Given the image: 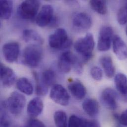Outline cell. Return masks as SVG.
<instances>
[{
	"label": "cell",
	"mask_w": 127,
	"mask_h": 127,
	"mask_svg": "<svg viewBox=\"0 0 127 127\" xmlns=\"http://www.w3.org/2000/svg\"><path fill=\"white\" fill-rule=\"evenodd\" d=\"M95 42L93 35L88 33L84 37L78 39L74 44L75 51L85 62L90 61L93 57Z\"/></svg>",
	"instance_id": "1"
},
{
	"label": "cell",
	"mask_w": 127,
	"mask_h": 127,
	"mask_svg": "<svg viewBox=\"0 0 127 127\" xmlns=\"http://www.w3.org/2000/svg\"><path fill=\"white\" fill-rule=\"evenodd\" d=\"M23 63L28 67L35 68L41 63L43 58V50L40 45L29 44L23 53Z\"/></svg>",
	"instance_id": "2"
},
{
	"label": "cell",
	"mask_w": 127,
	"mask_h": 127,
	"mask_svg": "<svg viewBox=\"0 0 127 127\" xmlns=\"http://www.w3.org/2000/svg\"><path fill=\"white\" fill-rule=\"evenodd\" d=\"M49 44L53 49L63 50L70 47L71 41L66 30L63 28H59L50 36Z\"/></svg>",
	"instance_id": "3"
},
{
	"label": "cell",
	"mask_w": 127,
	"mask_h": 127,
	"mask_svg": "<svg viewBox=\"0 0 127 127\" xmlns=\"http://www.w3.org/2000/svg\"><path fill=\"white\" fill-rule=\"evenodd\" d=\"M40 5L38 0H29L21 2L17 8V14L19 16L25 20H32L36 16Z\"/></svg>",
	"instance_id": "4"
},
{
	"label": "cell",
	"mask_w": 127,
	"mask_h": 127,
	"mask_svg": "<svg viewBox=\"0 0 127 127\" xmlns=\"http://www.w3.org/2000/svg\"><path fill=\"white\" fill-rule=\"evenodd\" d=\"M26 98L21 94L14 92L12 93L4 103L9 112L13 115H18L22 111L26 104Z\"/></svg>",
	"instance_id": "5"
},
{
	"label": "cell",
	"mask_w": 127,
	"mask_h": 127,
	"mask_svg": "<svg viewBox=\"0 0 127 127\" xmlns=\"http://www.w3.org/2000/svg\"><path fill=\"white\" fill-rule=\"evenodd\" d=\"M113 37V30L112 27L104 26L101 28L98 39V50L100 52L108 51L110 49Z\"/></svg>",
	"instance_id": "6"
},
{
	"label": "cell",
	"mask_w": 127,
	"mask_h": 127,
	"mask_svg": "<svg viewBox=\"0 0 127 127\" xmlns=\"http://www.w3.org/2000/svg\"><path fill=\"white\" fill-rule=\"evenodd\" d=\"M80 60L70 51H66L60 57L58 61V68L60 71L64 73H69L72 67Z\"/></svg>",
	"instance_id": "7"
},
{
	"label": "cell",
	"mask_w": 127,
	"mask_h": 127,
	"mask_svg": "<svg viewBox=\"0 0 127 127\" xmlns=\"http://www.w3.org/2000/svg\"><path fill=\"white\" fill-rule=\"evenodd\" d=\"M51 98L56 103L63 105H67L70 101V95L67 90L60 84L54 85L50 92Z\"/></svg>",
	"instance_id": "8"
},
{
	"label": "cell",
	"mask_w": 127,
	"mask_h": 127,
	"mask_svg": "<svg viewBox=\"0 0 127 127\" xmlns=\"http://www.w3.org/2000/svg\"><path fill=\"white\" fill-rule=\"evenodd\" d=\"M117 93L112 89H104L101 94L100 100L105 107L110 110H114L118 107Z\"/></svg>",
	"instance_id": "9"
},
{
	"label": "cell",
	"mask_w": 127,
	"mask_h": 127,
	"mask_svg": "<svg viewBox=\"0 0 127 127\" xmlns=\"http://www.w3.org/2000/svg\"><path fill=\"white\" fill-rule=\"evenodd\" d=\"M54 16L53 7L50 4L44 5L36 16V23L41 27L48 26Z\"/></svg>",
	"instance_id": "10"
},
{
	"label": "cell",
	"mask_w": 127,
	"mask_h": 127,
	"mask_svg": "<svg viewBox=\"0 0 127 127\" xmlns=\"http://www.w3.org/2000/svg\"><path fill=\"white\" fill-rule=\"evenodd\" d=\"M20 48L17 42H9L5 44L2 49V54L5 61L9 63H13L18 58Z\"/></svg>",
	"instance_id": "11"
},
{
	"label": "cell",
	"mask_w": 127,
	"mask_h": 127,
	"mask_svg": "<svg viewBox=\"0 0 127 127\" xmlns=\"http://www.w3.org/2000/svg\"><path fill=\"white\" fill-rule=\"evenodd\" d=\"M73 26L80 30H87L92 25V19L91 16L86 12H79L73 18Z\"/></svg>",
	"instance_id": "12"
},
{
	"label": "cell",
	"mask_w": 127,
	"mask_h": 127,
	"mask_svg": "<svg viewBox=\"0 0 127 127\" xmlns=\"http://www.w3.org/2000/svg\"><path fill=\"white\" fill-rule=\"evenodd\" d=\"M112 47L114 54L119 60L123 61L127 59V45L120 36H114L112 40Z\"/></svg>",
	"instance_id": "13"
},
{
	"label": "cell",
	"mask_w": 127,
	"mask_h": 127,
	"mask_svg": "<svg viewBox=\"0 0 127 127\" xmlns=\"http://www.w3.org/2000/svg\"><path fill=\"white\" fill-rule=\"evenodd\" d=\"M0 80L2 85L7 88L11 87L15 81V74L13 70L0 64Z\"/></svg>",
	"instance_id": "14"
},
{
	"label": "cell",
	"mask_w": 127,
	"mask_h": 127,
	"mask_svg": "<svg viewBox=\"0 0 127 127\" xmlns=\"http://www.w3.org/2000/svg\"><path fill=\"white\" fill-rule=\"evenodd\" d=\"M68 87L71 95L77 100L83 99L87 94V90L85 87L79 80L71 82L69 84Z\"/></svg>",
	"instance_id": "15"
},
{
	"label": "cell",
	"mask_w": 127,
	"mask_h": 127,
	"mask_svg": "<svg viewBox=\"0 0 127 127\" xmlns=\"http://www.w3.org/2000/svg\"><path fill=\"white\" fill-rule=\"evenodd\" d=\"M44 104L42 99L39 97L32 99L27 105L28 114L32 118H35L40 115L43 111Z\"/></svg>",
	"instance_id": "16"
},
{
	"label": "cell",
	"mask_w": 127,
	"mask_h": 127,
	"mask_svg": "<svg viewBox=\"0 0 127 127\" xmlns=\"http://www.w3.org/2000/svg\"><path fill=\"white\" fill-rule=\"evenodd\" d=\"M115 84L118 92L127 101V77L123 73H118L115 77Z\"/></svg>",
	"instance_id": "17"
},
{
	"label": "cell",
	"mask_w": 127,
	"mask_h": 127,
	"mask_svg": "<svg viewBox=\"0 0 127 127\" xmlns=\"http://www.w3.org/2000/svg\"><path fill=\"white\" fill-rule=\"evenodd\" d=\"M82 107L84 111L91 117H95L98 114L99 104L95 99H86L82 103Z\"/></svg>",
	"instance_id": "18"
},
{
	"label": "cell",
	"mask_w": 127,
	"mask_h": 127,
	"mask_svg": "<svg viewBox=\"0 0 127 127\" xmlns=\"http://www.w3.org/2000/svg\"><path fill=\"white\" fill-rule=\"evenodd\" d=\"M23 39L27 43L30 44H36L41 45L44 43L42 37L36 31L32 29H25L23 31Z\"/></svg>",
	"instance_id": "19"
},
{
	"label": "cell",
	"mask_w": 127,
	"mask_h": 127,
	"mask_svg": "<svg viewBox=\"0 0 127 127\" xmlns=\"http://www.w3.org/2000/svg\"><path fill=\"white\" fill-rule=\"evenodd\" d=\"M107 77L112 78L115 73V68L112 58L109 56H104L99 60Z\"/></svg>",
	"instance_id": "20"
},
{
	"label": "cell",
	"mask_w": 127,
	"mask_h": 127,
	"mask_svg": "<svg viewBox=\"0 0 127 127\" xmlns=\"http://www.w3.org/2000/svg\"><path fill=\"white\" fill-rule=\"evenodd\" d=\"M17 89L22 93L30 95L33 93V87L31 82L26 78H19L16 84Z\"/></svg>",
	"instance_id": "21"
},
{
	"label": "cell",
	"mask_w": 127,
	"mask_h": 127,
	"mask_svg": "<svg viewBox=\"0 0 127 127\" xmlns=\"http://www.w3.org/2000/svg\"><path fill=\"white\" fill-rule=\"evenodd\" d=\"M13 9V2L11 0L0 1V15L3 19H9L12 14Z\"/></svg>",
	"instance_id": "22"
},
{
	"label": "cell",
	"mask_w": 127,
	"mask_h": 127,
	"mask_svg": "<svg viewBox=\"0 0 127 127\" xmlns=\"http://www.w3.org/2000/svg\"><path fill=\"white\" fill-rule=\"evenodd\" d=\"M56 77L55 72L52 70L48 69L43 72L40 80L43 85L48 88L55 84Z\"/></svg>",
	"instance_id": "23"
},
{
	"label": "cell",
	"mask_w": 127,
	"mask_h": 127,
	"mask_svg": "<svg viewBox=\"0 0 127 127\" xmlns=\"http://www.w3.org/2000/svg\"><path fill=\"white\" fill-rule=\"evenodd\" d=\"M90 4L91 8L98 14L104 15L107 12V3L105 0H91Z\"/></svg>",
	"instance_id": "24"
},
{
	"label": "cell",
	"mask_w": 127,
	"mask_h": 127,
	"mask_svg": "<svg viewBox=\"0 0 127 127\" xmlns=\"http://www.w3.org/2000/svg\"><path fill=\"white\" fill-rule=\"evenodd\" d=\"M54 121L56 127H67V117L64 111L59 110L55 113Z\"/></svg>",
	"instance_id": "25"
},
{
	"label": "cell",
	"mask_w": 127,
	"mask_h": 127,
	"mask_svg": "<svg viewBox=\"0 0 127 127\" xmlns=\"http://www.w3.org/2000/svg\"><path fill=\"white\" fill-rule=\"evenodd\" d=\"M34 77L36 81V94L39 96H44L46 95L48 92V88L42 83L39 76L36 73L34 74Z\"/></svg>",
	"instance_id": "26"
},
{
	"label": "cell",
	"mask_w": 127,
	"mask_h": 127,
	"mask_svg": "<svg viewBox=\"0 0 127 127\" xmlns=\"http://www.w3.org/2000/svg\"><path fill=\"white\" fill-rule=\"evenodd\" d=\"M117 20L121 25H124L127 23V4L121 7L117 14Z\"/></svg>",
	"instance_id": "27"
},
{
	"label": "cell",
	"mask_w": 127,
	"mask_h": 127,
	"mask_svg": "<svg viewBox=\"0 0 127 127\" xmlns=\"http://www.w3.org/2000/svg\"><path fill=\"white\" fill-rule=\"evenodd\" d=\"M68 127H83V119L75 115H71L69 119Z\"/></svg>",
	"instance_id": "28"
},
{
	"label": "cell",
	"mask_w": 127,
	"mask_h": 127,
	"mask_svg": "<svg viewBox=\"0 0 127 127\" xmlns=\"http://www.w3.org/2000/svg\"><path fill=\"white\" fill-rule=\"evenodd\" d=\"M91 75L92 78L95 81H100L103 77V71L98 66H94L91 70Z\"/></svg>",
	"instance_id": "29"
},
{
	"label": "cell",
	"mask_w": 127,
	"mask_h": 127,
	"mask_svg": "<svg viewBox=\"0 0 127 127\" xmlns=\"http://www.w3.org/2000/svg\"><path fill=\"white\" fill-rule=\"evenodd\" d=\"M27 127H46V126L41 121L35 118H32L28 121Z\"/></svg>",
	"instance_id": "30"
},
{
	"label": "cell",
	"mask_w": 127,
	"mask_h": 127,
	"mask_svg": "<svg viewBox=\"0 0 127 127\" xmlns=\"http://www.w3.org/2000/svg\"><path fill=\"white\" fill-rule=\"evenodd\" d=\"M83 127H101V126L96 120L83 119Z\"/></svg>",
	"instance_id": "31"
},
{
	"label": "cell",
	"mask_w": 127,
	"mask_h": 127,
	"mask_svg": "<svg viewBox=\"0 0 127 127\" xmlns=\"http://www.w3.org/2000/svg\"><path fill=\"white\" fill-rule=\"evenodd\" d=\"M0 125L1 127H9L10 126L9 120L4 113L1 114L0 118Z\"/></svg>",
	"instance_id": "32"
},
{
	"label": "cell",
	"mask_w": 127,
	"mask_h": 127,
	"mask_svg": "<svg viewBox=\"0 0 127 127\" xmlns=\"http://www.w3.org/2000/svg\"><path fill=\"white\" fill-rule=\"evenodd\" d=\"M118 121L121 125L127 127V109L124 111L119 116Z\"/></svg>",
	"instance_id": "33"
},
{
	"label": "cell",
	"mask_w": 127,
	"mask_h": 127,
	"mask_svg": "<svg viewBox=\"0 0 127 127\" xmlns=\"http://www.w3.org/2000/svg\"><path fill=\"white\" fill-rule=\"evenodd\" d=\"M59 24V18L58 17L54 16L52 21L50 24V27H56Z\"/></svg>",
	"instance_id": "34"
},
{
	"label": "cell",
	"mask_w": 127,
	"mask_h": 127,
	"mask_svg": "<svg viewBox=\"0 0 127 127\" xmlns=\"http://www.w3.org/2000/svg\"><path fill=\"white\" fill-rule=\"evenodd\" d=\"M126 34H127V26H126Z\"/></svg>",
	"instance_id": "35"
},
{
	"label": "cell",
	"mask_w": 127,
	"mask_h": 127,
	"mask_svg": "<svg viewBox=\"0 0 127 127\" xmlns=\"http://www.w3.org/2000/svg\"></svg>",
	"instance_id": "36"
}]
</instances>
